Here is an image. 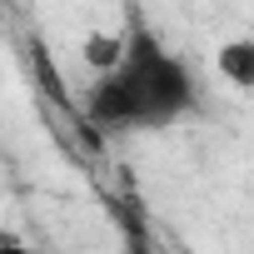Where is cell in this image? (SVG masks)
<instances>
[{"label":"cell","instance_id":"1","mask_svg":"<svg viewBox=\"0 0 254 254\" xmlns=\"http://www.w3.org/2000/svg\"><path fill=\"white\" fill-rule=\"evenodd\" d=\"M194 110V75L145 25L125 30V55L110 75H95L90 120L100 130H160Z\"/></svg>","mask_w":254,"mask_h":254},{"label":"cell","instance_id":"2","mask_svg":"<svg viewBox=\"0 0 254 254\" xmlns=\"http://www.w3.org/2000/svg\"><path fill=\"white\" fill-rule=\"evenodd\" d=\"M214 70L224 85L254 95V35H229L219 50H214Z\"/></svg>","mask_w":254,"mask_h":254},{"label":"cell","instance_id":"3","mask_svg":"<svg viewBox=\"0 0 254 254\" xmlns=\"http://www.w3.org/2000/svg\"><path fill=\"white\" fill-rule=\"evenodd\" d=\"M120 55H125V35L115 30H90L85 35V65L95 70V75H110L115 65H120Z\"/></svg>","mask_w":254,"mask_h":254},{"label":"cell","instance_id":"4","mask_svg":"<svg viewBox=\"0 0 254 254\" xmlns=\"http://www.w3.org/2000/svg\"><path fill=\"white\" fill-rule=\"evenodd\" d=\"M0 254H50L45 244H30L20 234H0Z\"/></svg>","mask_w":254,"mask_h":254},{"label":"cell","instance_id":"5","mask_svg":"<svg viewBox=\"0 0 254 254\" xmlns=\"http://www.w3.org/2000/svg\"><path fill=\"white\" fill-rule=\"evenodd\" d=\"M120 254H155V249H150V244H145V239H130V244H125V249H120Z\"/></svg>","mask_w":254,"mask_h":254}]
</instances>
